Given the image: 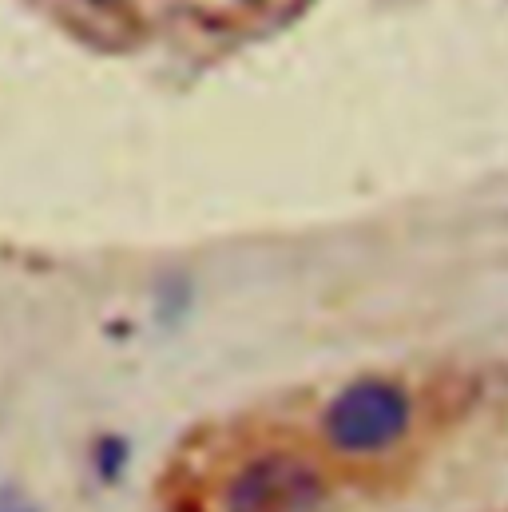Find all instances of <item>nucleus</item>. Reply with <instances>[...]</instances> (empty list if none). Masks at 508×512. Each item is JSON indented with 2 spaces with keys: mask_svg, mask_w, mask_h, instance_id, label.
Here are the masks:
<instances>
[{
  "mask_svg": "<svg viewBox=\"0 0 508 512\" xmlns=\"http://www.w3.org/2000/svg\"><path fill=\"white\" fill-rule=\"evenodd\" d=\"M326 501L322 473L294 453H262L227 485V512H318Z\"/></svg>",
  "mask_w": 508,
  "mask_h": 512,
  "instance_id": "f03ea898",
  "label": "nucleus"
},
{
  "mask_svg": "<svg viewBox=\"0 0 508 512\" xmlns=\"http://www.w3.org/2000/svg\"><path fill=\"white\" fill-rule=\"evenodd\" d=\"M413 401L405 385L389 378H362L350 382L322 413V433L338 453L366 457L397 445L409 433Z\"/></svg>",
  "mask_w": 508,
  "mask_h": 512,
  "instance_id": "f257e3e1",
  "label": "nucleus"
},
{
  "mask_svg": "<svg viewBox=\"0 0 508 512\" xmlns=\"http://www.w3.org/2000/svg\"><path fill=\"white\" fill-rule=\"evenodd\" d=\"M0 512H36L28 497H20L16 489H0Z\"/></svg>",
  "mask_w": 508,
  "mask_h": 512,
  "instance_id": "7ed1b4c3",
  "label": "nucleus"
},
{
  "mask_svg": "<svg viewBox=\"0 0 508 512\" xmlns=\"http://www.w3.org/2000/svg\"><path fill=\"white\" fill-rule=\"evenodd\" d=\"M100 4H112V0H100Z\"/></svg>",
  "mask_w": 508,
  "mask_h": 512,
  "instance_id": "20e7f679",
  "label": "nucleus"
}]
</instances>
